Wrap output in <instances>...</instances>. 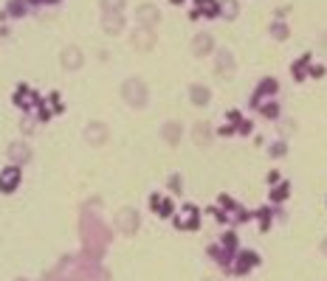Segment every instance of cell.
Returning <instances> with one entry per match:
<instances>
[{"label": "cell", "mask_w": 327, "mask_h": 281, "mask_svg": "<svg viewBox=\"0 0 327 281\" xmlns=\"http://www.w3.org/2000/svg\"><path fill=\"white\" fill-rule=\"evenodd\" d=\"M17 177H20V174H17V169H9V177H6V174H3V177H0V189H14V183H17Z\"/></svg>", "instance_id": "1"}]
</instances>
